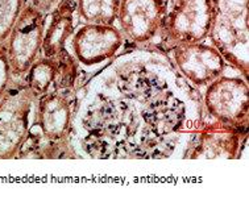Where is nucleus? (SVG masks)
Here are the masks:
<instances>
[{
	"label": "nucleus",
	"mask_w": 249,
	"mask_h": 212,
	"mask_svg": "<svg viewBox=\"0 0 249 212\" xmlns=\"http://www.w3.org/2000/svg\"><path fill=\"white\" fill-rule=\"evenodd\" d=\"M204 106L217 123L233 129H245L248 123V86L237 78H216L210 83Z\"/></svg>",
	"instance_id": "39448f33"
},
{
	"label": "nucleus",
	"mask_w": 249,
	"mask_h": 212,
	"mask_svg": "<svg viewBox=\"0 0 249 212\" xmlns=\"http://www.w3.org/2000/svg\"><path fill=\"white\" fill-rule=\"evenodd\" d=\"M57 1H61V0H32L31 4H33L36 8L40 9L41 12L46 14V12H49L50 9L53 8V5H54Z\"/></svg>",
	"instance_id": "dca6fc26"
},
{
	"label": "nucleus",
	"mask_w": 249,
	"mask_h": 212,
	"mask_svg": "<svg viewBox=\"0 0 249 212\" xmlns=\"http://www.w3.org/2000/svg\"><path fill=\"white\" fill-rule=\"evenodd\" d=\"M74 32L72 24V7L68 0H61L54 12L52 14V20L44 32L42 48L45 58H57L65 50L66 41Z\"/></svg>",
	"instance_id": "9b49d317"
},
{
	"label": "nucleus",
	"mask_w": 249,
	"mask_h": 212,
	"mask_svg": "<svg viewBox=\"0 0 249 212\" xmlns=\"http://www.w3.org/2000/svg\"><path fill=\"white\" fill-rule=\"evenodd\" d=\"M211 36L217 50L230 62L248 68V0H211ZM248 71V70H247Z\"/></svg>",
	"instance_id": "f03ea898"
},
{
	"label": "nucleus",
	"mask_w": 249,
	"mask_h": 212,
	"mask_svg": "<svg viewBox=\"0 0 249 212\" xmlns=\"http://www.w3.org/2000/svg\"><path fill=\"white\" fill-rule=\"evenodd\" d=\"M11 68H9L8 57H7V49L5 42L0 44V98L3 96L5 90L9 86V78H11Z\"/></svg>",
	"instance_id": "2eb2a0df"
},
{
	"label": "nucleus",
	"mask_w": 249,
	"mask_h": 212,
	"mask_svg": "<svg viewBox=\"0 0 249 212\" xmlns=\"http://www.w3.org/2000/svg\"><path fill=\"white\" fill-rule=\"evenodd\" d=\"M25 7V0H0V44H4Z\"/></svg>",
	"instance_id": "4468645a"
},
{
	"label": "nucleus",
	"mask_w": 249,
	"mask_h": 212,
	"mask_svg": "<svg viewBox=\"0 0 249 212\" xmlns=\"http://www.w3.org/2000/svg\"><path fill=\"white\" fill-rule=\"evenodd\" d=\"M122 44L120 32L105 24H87L72 37V50L86 66L99 65L113 57Z\"/></svg>",
	"instance_id": "1a4fd4ad"
},
{
	"label": "nucleus",
	"mask_w": 249,
	"mask_h": 212,
	"mask_svg": "<svg viewBox=\"0 0 249 212\" xmlns=\"http://www.w3.org/2000/svg\"><path fill=\"white\" fill-rule=\"evenodd\" d=\"M38 98L28 85L8 86L0 98V159L18 156L35 122Z\"/></svg>",
	"instance_id": "7ed1b4c3"
},
{
	"label": "nucleus",
	"mask_w": 249,
	"mask_h": 212,
	"mask_svg": "<svg viewBox=\"0 0 249 212\" xmlns=\"http://www.w3.org/2000/svg\"><path fill=\"white\" fill-rule=\"evenodd\" d=\"M57 79V62L53 58L36 59L28 70V87L37 95L46 94Z\"/></svg>",
	"instance_id": "f8f14e48"
},
{
	"label": "nucleus",
	"mask_w": 249,
	"mask_h": 212,
	"mask_svg": "<svg viewBox=\"0 0 249 212\" xmlns=\"http://www.w3.org/2000/svg\"><path fill=\"white\" fill-rule=\"evenodd\" d=\"M46 25V15L33 4H27L15 23L5 49L11 74L20 77L28 72L38 57Z\"/></svg>",
	"instance_id": "20e7f679"
},
{
	"label": "nucleus",
	"mask_w": 249,
	"mask_h": 212,
	"mask_svg": "<svg viewBox=\"0 0 249 212\" xmlns=\"http://www.w3.org/2000/svg\"><path fill=\"white\" fill-rule=\"evenodd\" d=\"M35 120L46 140L59 142L66 139L74 122L68 96L55 91L41 95L37 100Z\"/></svg>",
	"instance_id": "9d476101"
},
{
	"label": "nucleus",
	"mask_w": 249,
	"mask_h": 212,
	"mask_svg": "<svg viewBox=\"0 0 249 212\" xmlns=\"http://www.w3.org/2000/svg\"><path fill=\"white\" fill-rule=\"evenodd\" d=\"M79 11L90 24L112 25L118 16L120 0H78Z\"/></svg>",
	"instance_id": "ddd939ff"
},
{
	"label": "nucleus",
	"mask_w": 249,
	"mask_h": 212,
	"mask_svg": "<svg viewBox=\"0 0 249 212\" xmlns=\"http://www.w3.org/2000/svg\"><path fill=\"white\" fill-rule=\"evenodd\" d=\"M165 12L163 0H120L116 18L131 40L144 42L162 27Z\"/></svg>",
	"instance_id": "6e6552de"
},
{
	"label": "nucleus",
	"mask_w": 249,
	"mask_h": 212,
	"mask_svg": "<svg viewBox=\"0 0 249 212\" xmlns=\"http://www.w3.org/2000/svg\"><path fill=\"white\" fill-rule=\"evenodd\" d=\"M211 0H174L165 12L163 27L170 40L179 42H200L207 36L213 24Z\"/></svg>",
	"instance_id": "423d86ee"
},
{
	"label": "nucleus",
	"mask_w": 249,
	"mask_h": 212,
	"mask_svg": "<svg viewBox=\"0 0 249 212\" xmlns=\"http://www.w3.org/2000/svg\"><path fill=\"white\" fill-rule=\"evenodd\" d=\"M174 59L182 77L196 87L207 86L220 77L226 65L219 50L202 42L177 44Z\"/></svg>",
	"instance_id": "0eeeda50"
},
{
	"label": "nucleus",
	"mask_w": 249,
	"mask_h": 212,
	"mask_svg": "<svg viewBox=\"0 0 249 212\" xmlns=\"http://www.w3.org/2000/svg\"><path fill=\"white\" fill-rule=\"evenodd\" d=\"M198 90L159 53L122 55L89 83L75 118L94 158L194 157L203 131Z\"/></svg>",
	"instance_id": "f257e3e1"
}]
</instances>
